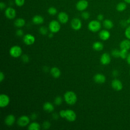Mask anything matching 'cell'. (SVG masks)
I'll list each match as a JSON object with an SVG mask.
<instances>
[{
  "label": "cell",
  "mask_w": 130,
  "mask_h": 130,
  "mask_svg": "<svg viewBox=\"0 0 130 130\" xmlns=\"http://www.w3.org/2000/svg\"><path fill=\"white\" fill-rule=\"evenodd\" d=\"M64 99L66 102L70 105L75 104L77 100V97L76 93L72 91H68L64 94Z\"/></svg>",
  "instance_id": "1"
},
{
  "label": "cell",
  "mask_w": 130,
  "mask_h": 130,
  "mask_svg": "<svg viewBox=\"0 0 130 130\" xmlns=\"http://www.w3.org/2000/svg\"><path fill=\"white\" fill-rule=\"evenodd\" d=\"M101 27V24L98 20H92L88 25V29L92 32L98 31Z\"/></svg>",
  "instance_id": "2"
},
{
  "label": "cell",
  "mask_w": 130,
  "mask_h": 130,
  "mask_svg": "<svg viewBox=\"0 0 130 130\" xmlns=\"http://www.w3.org/2000/svg\"><path fill=\"white\" fill-rule=\"evenodd\" d=\"M10 54L14 58H17L20 56L22 54V49L19 46H13L10 49Z\"/></svg>",
  "instance_id": "3"
},
{
  "label": "cell",
  "mask_w": 130,
  "mask_h": 130,
  "mask_svg": "<svg viewBox=\"0 0 130 130\" xmlns=\"http://www.w3.org/2000/svg\"><path fill=\"white\" fill-rule=\"evenodd\" d=\"M49 28L51 32L56 33L59 31L60 29V25L57 21L53 20L49 23Z\"/></svg>",
  "instance_id": "4"
},
{
  "label": "cell",
  "mask_w": 130,
  "mask_h": 130,
  "mask_svg": "<svg viewBox=\"0 0 130 130\" xmlns=\"http://www.w3.org/2000/svg\"><path fill=\"white\" fill-rule=\"evenodd\" d=\"M65 118L69 121L73 122L76 119V114L73 110L67 109L66 110Z\"/></svg>",
  "instance_id": "5"
},
{
  "label": "cell",
  "mask_w": 130,
  "mask_h": 130,
  "mask_svg": "<svg viewBox=\"0 0 130 130\" xmlns=\"http://www.w3.org/2000/svg\"><path fill=\"white\" fill-rule=\"evenodd\" d=\"M10 103V98L6 94H1L0 95V107L5 108L7 107Z\"/></svg>",
  "instance_id": "6"
},
{
  "label": "cell",
  "mask_w": 130,
  "mask_h": 130,
  "mask_svg": "<svg viewBox=\"0 0 130 130\" xmlns=\"http://www.w3.org/2000/svg\"><path fill=\"white\" fill-rule=\"evenodd\" d=\"M29 118L26 116V115H23L20 117L18 120H17V123L19 126L21 127H24L28 124L29 123Z\"/></svg>",
  "instance_id": "7"
},
{
  "label": "cell",
  "mask_w": 130,
  "mask_h": 130,
  "mask_svg": "<svg viewBox=\"0 0 130 130\" xmlns=\"http://www.w3.org/2000/svg\"><path fill=\"white\" fill-rule=\"evenodd\" d=\"M71 24L72 28L76 30H79L82 26L81 21L77 18H75L73 19L71 21Z\"/></svg>",
  "instance_id": "8"
},
{
  "label": "cell",
  "mask_w": 130,
  "mask_h": 130,
  "mask_svg": "<svg viewBox=\"0 0 130 130\" xmlns=\"http://www.w3.org/2000/svg\"><path fill=\"white\" fill-rule=\"evenodd\" d=\"M23 40L26 45H31L35 43V38L31 34H26L23 37Z\"/></svg>",
  "instance_id": "9"
},
{
  "label": "cell",
  "mask_w": 130,
  "mask_h": 130,
  "mask_svg": "<svg viewBox=\"0 0 130 130\" xmlns=\"http://www.w3.org/2000/svg\"><path fill=\"white\" fill-rule=\"evenodd\" d=\"M112 87L116 91H120L123 88L122 82L118 79H115L112 80L111 82Z\"/></svg>",
  "instance_id": "10"
},
{
  "label": "cell",
  "mask_w": 130,
  "mask_h": 130,
  "mask_svg": "<svg viewBox=\"0 0 130 130\" xmlns=\"http://www.w3.org/2000/svg\"><path fill=\"white\" fill-rule=\"evenodd\" d=\"M88 6V2L86 0H80L77 2L76 7L78 10L83 11L85 10Z\"/></svg>",
  "instance_id": "11"
},
{
  "label": "cell",
  "mask_w": 130,
  "mask_h": 130,
  "mask_svg": "<svg viewBox=\"0 0 130 130\" xmlns=\"http://www.w3.org/2000/svg\"><path fill=\"white\" fill-rule=\"evenodd\" d=\"M5 15L9 19H12L16 16V11L14 9L9 7L5 11Z\"/></svg>",
  "instance_id": "12"
},
{
  "label": "cell",
  "mask_w": 130,
  "mask_h": 130,
  "mask_svg": "<svg viewBox=\"0 0 130 130\" xmlns=\"http://www.w3.org/2000/svg\"><path fill=\"white\" fill-rule=\"evenodd\" d=\"M100 61L103 65H107L109 64L111 61V57L108 53H104L101 55Z\"/></svg>",
  "instance_id": "13"
},
{
  "label": "cell",
  "mask_w": 130,
  "mask_h": 130,
  "mask_svg": "<svg viewBox=\"0 0 130 130\" xmlns=\"http://www.w3.org/2000/svg\"><path fill=\"white\" fill-rule=\"evenodd\" d=\"M58 19L61 23H66L69 20V16L68 14L63 12H60L58 15Z\"/></svg>",
  "instance_id": "14"
},
{
  "label": "cell",
  "mask_w": 130,
  "mask_h": 130,
  "mask_svg": "<svg viewBox=\"0 0 130 130\" xmlns=\"http://www.w3.org/2000/svg\"><path fill=\"white\" fill-rule=\"evenodd\" d=\"M94 81L95 82L99 84H102L106 81V77L102 74H96L93 77Z\"/></svg>",
  "instance_id": "15"
},
{
  "label": "cell",
  "mask_w": 130,
  "mask_h": 130,
  "mask_svg": "<svg viewBox=\"0 0 130 130\" xmlns=\"http://www.w3.org/2000/svg\"><path fill=\"white\" fill-rule=\"evenodd\" d=\"M99 37L100 39L103 41L108 40L110 37V33L107 30H102L99 33Z\"/></svg>",
  "instance_id": "16"
},
{
  "label": "cell",
  "mask_w": 130,
  "mask_h": 130,
  "mask_svg": "<svg viewBox=\"0 0 130 130\" xmlns=\"http://www.w3.org/2000/svg\"><path fill=\"white\" fill-rule=\"evenodd\" d=\"M15 121V117L12 114H10L7 116L5 119V122L8 126L12 125Z\"/></svg>",
  "instance_id": "17"
},
{
  "label": "cell",
  "mask_w": 130,
  "mask_h": 130,
  "mask_svg": "<svg viewBox=\"0 0 130 130\" xmlns=\"http://www.w3.org/2000/svg\"><path fill=\"white\" fill-rule=\"evenodd\" d=\"M121 49H125L128 50L130 49V41L129 39H126L122 41L120 44Z\"/></svg>",
  "instance_id": "18"
},
{
  "label": "cell",
  "mask_w": 130,
  "mask_h": 130,
  "mask_svg": "<svg viewBox=\"0 0 130 130\" xmlns=\"http://www.w3.org/2000/svg\"><path fill=\"white\" fill-rule=\"evenodd\" d=\"M51 75L55 78H58L61 75L60 70L57 67H53L50 70Z\"/></svg>",
  "instance_id": "19"
},
{
  "label": "cell",
  "mask_w": 130,
  "mask_h": 130,
  "mask_svg": "<svg viewBox=\"0 0 130 130\" xmlns=\"http://www.w3.org/2000/svg\"><path fill=\"white\" fill-rule=\"evenodd\" d=\"M32 21L33 23L36 24H41L43 23L44 18L42 16L37 15L34 16V17L32 18Z\"/></svg>",
  "instance_id": "20"
},
{
  "label": "cell",
  "mask_w": 130,
  "mask_h": 130,
  "mask_svg": "<svg viewBox=\"0 0 130 130\" xmlns=\"http://www.w3.org/2000/svg\"><path fill=\"white\" fill-rule=\"evenodd\" d=\"M53 105L50 102H46L43 105L44 110L48 112H51L54 110Z\"/></svg>",
  "instance_id": "21"
},
{
  "label": "cell",
  "mask_w": 130,
  "mask_h": 130,
  "mask_svg": "<svg viewBox=\"0 0 130 130\" xmlns=\"http://www.w3.org/2000/svg\"><path fill=\"white\" fill-rule=\"evenodd\" d=\"M92 48L94 50L96 51H101L103 50L104 48V45L103 43L100 42H96L93 44Z\"/></svg>",
  "instance_id": "22"
},
{
  "label": "cell",
  "mask_w": 130,
  "mask_h": 130,
  "mask_svg": "<svg viewBox=\"0 0 130 130\" xmlns=\"http://www.w3.org/2000/svg\"><path fill=\"white\" fill-rule=\"evenodd\" d=\"M103 25L104 26L108 29H111L113 27V22L110 19H105L103 21Z\"/></svg>",
  "instance_id": "23"
},
{
  "label": "cell",
  "mask_w": 130,
  "mask_h": 130,
  "mask_svg": "<svg viewBox=\"0 0 130 130\" xmlns=\"http://www.w3.org/2000/svg\"><path fill=\"white\" fill-rule=\"evenodd\" d=\"M25 23V21L24 19L19 18L17 19L15 22H14V24L17 27H21L24 25Z\"/></svg>",
  "instance_id": "24"
},
{
  "label": "cell",
  "mask_w": 130,
  "mask_h": 130,
  "mask_svg": "<svg viewBox=\"0 0 130 130\" xmlns=\"http://www.w3.org/2000/svg\"><path fill=\"white\" fill-rule=\"evenodd\" d=\"M28 129L29 130H39L40 129V125L38 123L33 122L28 125Z\"/></svg>",
  "instance_id": "25"
},
{
  "label": "cell",
  "mask_w": 130,
  "mask_h": 130,
  "mask_svg": "<svg viewBox=\"0 0 130 130\" xmlns=\"http://www.w3.org/2000/svg\"><path fill=\"white\" fill-rule=\"evenodd\" d=\"M126 8V5L125 2H120L116 6V10L119 12L124 11Z\"/></svg>",
  "instance_id": "26"
},
{
  "label": "cell",
  "mask_w": 130,
  "mask_h": 130,
  "mask_svg": "<svg viewBox=\"0 0 130 130\" xmlns=\"http://www.w3.org/2000/svg\"><path fill=\"white\" fill-rule=\"evenodd\" d=\"M128 50L125 49H121L120 51V57L122 59H126L128 55Z\"/></svg>",
  "instance_id": "27"
},
{
  "label": "cell",
  "mask_w": 130,
  "mask_h": 130,
  "mask_svg": "<svg viewBox=\"0 0 130 130\" xmlns=\"http://www.w3.org/2000/svg\"><path fill=\"white\" fill-rule=\"evenodd\" d=\"M48 12L51 15H54L57 13V11L55 8L53 7H51L48 9Z\"/></svg>",
  "instance_id": "28"
},
{
  "label": "cell",
  "mask_w": 130,
  "mask_h": 130,
  "mask_svg": "<svg viewBox=\"0 0 130 130\" xmlns=\"http://www.w3.org/2000/svg\"><path fill=\"white\" fill-rule=\"evenodd\" d=\"M111 54L115 58H118L120 57V51L117 49H113L111 52Z\"/></svg>",
  "instance_id": "29"
},
{
  "label": "cell",
  "mask_w": 130,
  "mask_h": 130,
  "mask_svg": "<svg viewBox=\"0 0 130 130\" xmlns=\"http://www.w3.org/2000/svg\"><path fill=\"white\" fill-rule=\"evenodd\" d=\"M54 104L57 105V106H59L60 105L62 102V100L61 96H57L55 98V100H54Z\"/></svg>",
  "instance_id": "30"
},
{
  "label": "cell",
  "mask_w": 130,
  "mask_h": 130,
  "mask_svg": "<svg viewBox=\"0 0 130 130\" xmlns=\"http://www.w3.org/2000/svg\"><path fill=\"white\" fill-rule=\"evenodd\" d=\"M39 31L42 35H46L47 34L48 30H47V28L46 27L41 26L39 29Z\"/></svg>",
  "instance_id": "31"
},
{
  "label": "cell",
  "mask_w": 130,
  "mask_h": 130,
  "mask_svg": "<svg viewBox=\"0 0 130 130\" xmlns=\"http://www.w3.org/2000/svg\"><path fill=\"white\" fill-rule=\"evenodd\" d=\"M81 16L84 19H88L89 17H90V14L88 12H86V11H84L81 14Z\"/></svg>",
  "instance_id": "32"
},
{
  "label": "cell",
  "mask_w": 130,
  "mask_h": 130,
  "mask_svg": "<svg viewBox=\"0 0 130 130\" xmlns=\"http://www.w3.org/2000/svg\"><path fill=\"white\" fill-rule=\"evenodd\" d=\"M125 36L129 40H130V25L128 26L125 30Z\"/></svg>",
  "instance_id": "33"
},
{
  "label": "cell",
  "mask_w": 130,
  "mask_h": 130,
  "mask_svg": "<svg viewBox=\"0 0 130 130\" xmlns=\"http://www.w3.org/2000/svg\"><path fill=\"white\" fill-rule=\"evenodd\" d=\"M25 0H15V3L17 6L21 7L24 4Z\"/></svg>",
  "instance_id": "34"
},
{
  "label": "cell",
  "mask_w": 130,
  "mask_h": 130,
  "mask_svg": "<svg viewBox=\"0 0 130 130\" xmlns=\"http://www.w3.org/2000/svg\"><path fill=\"white\" fill-rule=\"evenodd\" d=\"M50 123L48 121H44V123H43V127L44 129H48L50 127Z\"/></svg>",
  "instance_id": "35"
},
{
  "label": "cell",
  "mask_w": 130,
  "mask_h": 130,
  "mask_svg": "<svg viewBox=\"0 0 130 130\" xmlns=\"http://www.w3.org/2000/svg\"><path fill=\"white\" fill-rule=\"evenodd\" d=\"M22 60L24 62H27L29 61V57L26 54H24L22 56Z\"/></svg>",
  "instance_id": "36"
},
{
  "label": "cell",
  "mask_w": 130,
  "mask_h": 130,
  "mask_svg": "<svg viewBox=\"0 0 130 130\" xmlns=\"http://www.w3.org/2000/svg\"><path fill=\"white\" fill-rule=\"evenodd\" d=\"M16 34L18 37H21L23 35V31L21 29H18L16 31Z\"/></svg>",
  "instance_id": "37"
},
{
  "label": "cell",
  "mask_w": 130,
  "mask_h": 130,
  "mask_svg": "<svg viewBox=\"0 0 130 130\" xmlns=\"http://www.w3.org/2000/svg\"><path fill=\"white\" fill-rule=\"evenodd\" d=\"M59 115L60 117L62 118H65V114H66V110H62L60 111L59 112Z\"/></svg>",
  "instance_id": "38"
},
{
  "label": "cell",
  "mask_w": 130,
  "mask_h": 130,
  "mask_svg": "<svg viewBox=\"0 0 130 130\" xmlns=\"http://www.w3.org/2000/svg\"><path fill=\"white\" fill-rule=\"evenodd\" d=\"M97 18H98L99 21H102L104 19V16L102 14H99L98 15V16H97Z\"/></svg>",
  "instance_id": "39"
},
{
  "label": "cell",
  "mask_w": 130,
  "mask_h": 130,
  "mask_svg": "<svg viewBox=\"0 0 130 130\" xmlns=\"http://www.w3.org/2000/svg\"><path fill=\"white\" fill-rule=\"evenodd\" d=\"M4 78H5L4 74L2 72H1V74H0V81L2 82L3 81V80L4 79Z\"/></svg>",
  "instance_id": "40"
},
{
  "label": "cell",
  "mask_w": 130,
  "mask_h": 130,
  "mask_svg": "<svg viewBox=\"0 0 130 130\" xmlns=\"http://www.w3.org/2000/svg\"><path fill=\"white\" fill-rule=\"evenodd\" d=\"M126 62L127 63L130 65V53H128L126 58Z\"/></svg>",
  "instance_id": "41"
},
{
  "label": "cell",
  "mask_w": 130,
  "mask_h": 130,
  "mask_svg": "<svg viewBox=\"0 0 130 130\" xmlns=\"http://www.w3.org/2000/svg\"><path fill=\"white\" fill-rule=\"evenodd\" d=\"M6 7V5L5 4V3H4L3 2H1L0 3V8H1V9L2 10L3 9H4Z\"/></svg>",
  "instance_id": "42"
},
{
  "label": "cell",
  "mask_w": 130,
  "mask_h": 130,
  "mask_svg": "<svg viewBox=\"0 0 130 130\" xmlns=\"http://www.w3.org/2000/svg\"><path fill=\"white\" fill-rule=\"evenodd\" d=\"M30 117H31V118L32 119H35L37 118V114H36V113H32V114L31 115Z\"/></svg>",
  "instance_id": "43"
},
{
  "label": "cell",
  "mask_w": 130,
  "mask_h": 130,
  "mask_svg": "<svg viewBox=\"0 0 130 130\" xmlns=\"http://www.w3.org/2000/svg\"><path fill=\"white\" fill-rule=\"evenodd\" d=\"M112 74H113V75L114 76H117L118 75V71L117 70H114Z\"/></svg>",
  "instance_id": "44"
},
{
  "label": "cell",
  "mask_w": 130,
  "mask_h": 130,
  "mask_svg": "<svg viewBox=\"0 0 130 130\" xmlns=\"http://www.w3.org/2000/svg\"><path fill=\"white\" fill-rule=\"evenodd\" d=\"M52 116H53V118L55 119H58V114H57L56 113H54L53 115H52Z\"/></svg>",
  "instance_id": "45"
},
{
  "label": "cell",
  "mask_w": 130,
  "mask_h": 130,
  "mask_svg": "<svg viewBox=\"0 0 130 130\" xmlns=\"http://www.w3.org/2000/svg\"><path fill=\"white\" fill-rule=\"evenodd\" d=\"M48 36H49V37L50 38H52V37H53V33L51 32V33H50V34L48 35Z\"/></svg>",
  "instance_id": "46"
},
{
  "label": "cell",
  "mask_w": 130,
  "mask_h": 130,
  "mask_svg": "<svg viewBox=\"0 0 130 130\" xmlns=\"http://www.w3.org/2000/svg\"><path fill=\"white\" fill-rule=\"evenodd\" d=\"M124 1L128 4H130V0H124Z\"/></svg>",
  "instance_id": "47"
},
{
  "label": "cell",
  "mask_w": 130,
  "mask_h": 130,
  "mask_svg": "<svg viewBox=\"0 0 130 130\" xmlns=\"http://www.w3.org/2000/svg\"><path fill=\"white\" fill-rule=\"evenodd\" d=\"M127 23H130V17H129V19L127 20Z\"/></svg>",
  "instance_id": "48"
},
{
  "label": "cell",
  "mask_w": 130,
  "mask_h": 130,
  "mask_svg": "<svg viewBox=\"0 0 130 130\" xmlns=\"http://www.w3.org/2000/svg\"><path fill=\"white\" fill-rule=\"evenodd\" d=\"M129 74H130V71H129Z\"/></svg>",
  "instance_id": "49"
}]
</instances>
